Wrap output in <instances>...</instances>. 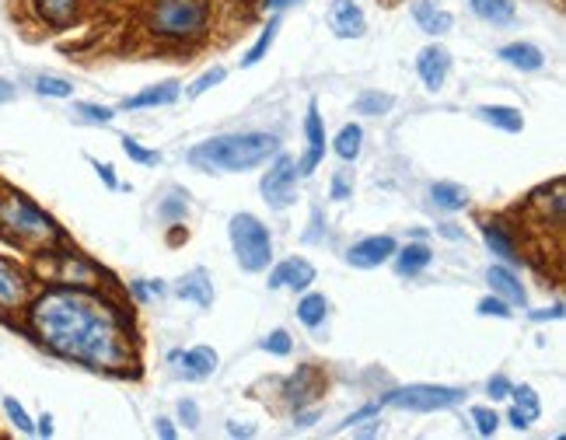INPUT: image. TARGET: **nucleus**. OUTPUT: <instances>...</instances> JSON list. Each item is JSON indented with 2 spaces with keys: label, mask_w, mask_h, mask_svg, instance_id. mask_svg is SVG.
Segmentation results:
<instances>
[{
  "label": "nucleus",
  "mask_w": 566,
  "mask_h": 440,
  "mask_svg": "<svg viewBox=\"0 0 566 440\" xmlns=\"http://www.w3.org/2000/svg\"><path fill=\"white\" fill-rule=\"evenodd\" d=\"M490 395H493V399H507V395H511V381H507L504 374L490 378Z\"/></svg>",
  "instance_id": "43"
},
{
  "label": "nucleus",
  "mask_w": 566,
  "mask_h": 440,
  "mask_svg": "<svg viewBox=\"0 0 566 440\" xmlns=\"http://www.w3.org/2000/svg\"><path fill=\"white\" fill-rule=\"evenodd\" d=\"M315 283V266L308 259H287L270 273V290L290 287V290H308Z\"/></svg>",
  "instance_id": "14"
},
{
  "label": "nucleus",
  "mask_w": 566,
  "mask_h": 440,
  "mask_svg": "<svg viewBox=\"0 0 566 440\" xmlns=\"http://www.w3.org/2000/svg\"><path fill=\"white\" fill-rule=\"evenodd\" d=\"M175 98H179V81H161L154 88L140 91V95H130L123 109H158V105H172Z\"/></svg>",
  "instance_id": "18"
},
{
  "label": "nucleus",
  "mask_w": 566,
  "mask_h": 440,
  "mask_svg": "<svg viewBox=\"0 0 566 440\" xmlns=\"http://www.w3.org/2000/svg\"><path fill=\"white\" fill-rule=\"evenodd\" d=\"M511 395H514V402H518V406H514L518 413H525L532 423L539 420L542 406H539V395H535V388H528V385H518V388H514V385H511Z\"/></svg>",
  "instance_id": "32"
},
{
  "label": "nucleus",
  "mask_w": 566,
  "mask_h": 440,
  "mask_svg": "<svg viewBox=\"0 0 566 440\" xmlns=\"http://www.w3.org/2000/svg\"><path fill=\"white\" fill-rule=\"evenodd\" d=\"M360 140H364V130H360L357 123H346L336 137V154L343 161H353L360 154Z\"/></svg>",
  "instance_id": "30"
},
{
  "label": "nucleus",
  "mask_w": 566,
  "mask_h": 440,
  "mask_svg": "<svg viewBox=\"0 0 566 440\" xmlns=\"http://www.w3.org/2000/svg\"><path fill=\"white\" fill-rule=\"evenodd\" d=\"M500 60H507L514 70H525V74H532V70H542V49L532 46V42H511V46L500 49Z\"/></svg>",
  "instance_id": "20"
},
{
  "label": "nucleus",
  "mask_w": 566,
  "mask_h": 440,
  "mask_svg": "<svg viewBox=\"0 0 566 440\" xmlns=\"http://www.w3.org/2000/svg\"><path fill=\"white\" fill-rule=\"evenodd\" d=\"M472 420H476V430H479V434H483V437H493V434H497V413H493V409H486V406H476V409H472Z\"/></svg>",
  "instance_id": "37"
},
{
  "label": "nucleus",
  "mask_w": 566,
  "mask_h": 440,
  "mask_svg": "<svg viewBox=\"0 0 566 440\" xmlns=\"http://www.w3.org/2000/svg\"><path fill=\"white\" fill-rule=\"evenodd\" d=\"M392 255H395V238L374 234V238H364V241H357V245H350L346 262L357 269H374V266H381V262L392 259Z\"/></svg>",
  "instance_id": "10"
},
{
  "label": "nucleus",
  "mask_w": 566,
  "mask_h": 440,
  "mask_svg": "<svg viewBox=\"0 0 566 440\" xmlns=\"http://www.w3.org/2000/svg\"><path fill=\"white\" fill-rule=\"evenodd\" d=\"M28 329L56 357L91 371H133V329L126 315L105 297L84 287H49L28 304Z\"/></svg>",
  "instance_id": "1"
},
{
  "label": "nucleus",
  "mask_w": 566,
  "mask_h": 440,
  "mask_svg": "<svg viewBox=\"0 0 566 440\" xmlns=\"http://www.w3.org/2000/svg\"><path fill=\"white\" fill-rule=\"evenodd\" d=\"M147 25L161 39H196L207 28V4L203 0H154Z\"/></svg>",
  "instance_id": "4"
},
{
  "label": "nucleus",
  "mask_w": 566,
  "mask_h": 440,
  "mask_svg": "<svg viewBox=\"0 0 566 440\" xmlns=\"http://www.w3.org/2000/svg\"><path fill=\"white\" fill-rule=\"evenodd\" d=\"M448 70H451V53L444 46H427L420 53V60H416V74H420V81L427 84L430 91L444 88Z\"/></svg>",
  "instance_id": "13"
},
{
  "label": "nucleus",
  "mask_w": 566,
  "mask_h": 440,
  "mask_svg": "<svg viewBox=\"0 0 566 440\" xmlns=\"http://www.w3.org/2000/svg\"><path fill=\"white\" fill-rule=\"evenodd\" d=\"M280 140L273 133H228L189 151V165L203 172H252L277 154Z\"/></svg>",
  "instance_id": "2"
},
{
  "label": "nucleus",
  "mask_w": 566,
  "mask_h": 440,
  "mask_svg": "<svg viewBox=\"0 0 566 440\" xmlns=\"http://www.w3.org/2000/svg\"><path fill=\"white\" fill-rule=\"evenodd\" d=\"M472 11L490 25H511L514 21V4L511 0H472Z\"/></svg>",
  "instance_id": "27"
},
{
  "label": "nucleus",
  "mask_w": 566,
  "mask_h": 440,
  "mask_svg": "<svg viewBox=\"0 0 566 440\" xmlns=\"http://www.w3.org/2000/svg\"><path fill=\"white\" fill-rule=\"evenodd\" d=\"M231 434H235V437H252V430H242V427H235V423H231Z\"/></svg>",
  "instance_id": "54"
},
{
  "label": "nucleus",
  "mask_w": 566,
  "mask_h": 440,
  "mask_svg": "<svg viewBox=\"0 0 566 440\" xmlns=\"http://www.w3.org/2000/svg\"><path fill=\"white\" fill-rule=\"evenodd\" d=\"M479 315H493V318H511L514 311H511V304H507V301H500V297L493 294V297H483V301H479Z\"/></svg>",
  "instance_id": "39"
},
{
  "label": "nucleus",
  "mask_w": 566,
  "mask_h": 440,
  "mask_svg": "<svg viewBox=\"0 0 566 440\" xmlns=\"http://www.w3.org/2000/svg\"><path fill=\"white\" fill-rule=\"evenodd\" d=\"M318 388H322V374H318L315 367H297V374L287 381V395L297 402V409H301L308 399H315Z\"/></svg>",
  "instance_id": "21"
},
{
  "label": "nucleus",
  "mask_w": 566,
  "mask_h": 440,
  "mask_svg": "<svg viewBox=\"0 0 566 440\" xmlns=\"http://www.w3.org/2000/svg\"><path fill=\"white\" fill-rule=\"evenodd\" d=\"M507 420H511L514 430H528V427H532V420H528L525 413H518V409H511V413H507Z\"/></svg>",
  "instance_id": "46"
},
{
  "label": "nucleus",
  "mask_w": 566,
  "mask_h": 440,
  "mask_svg": "<svg viewBox=\"0 0 566 440\" xmlns=\"http://www.w3.org/2000/svg\"><path fill=\"white\" fill-rule=\"evenodd\" d=\"M294 4H301V0H263L266 11H287V7H294Z\"/></svg>",
  "instance_id": "48"
},
{
  "label": "nucleus",
  "mask_w": 566,
  "mask_h": 440,
  "mask_svg": "<svg viewBox=\"0 0 566 440\" xmlns=\"http://www.w3.org/2000/svg\"><path fill=\"white\" fill-rule=\"evenodd\" d=\"M465 399L462 388H448V385H409V388H395V392L381 395V406H395V409H409V413H437V409H451Z\"/></svg>",
  "instance_id": "6"
},
{
  "label": "nucleus",
  "mask_w": 566,
  "mask_h": 440,
  "mask_svg": "<svg viewBox=\"0 0 566 440\" xmlns=\"http://www.w3.org/2000/svg\"><path fill=\"white\" fill-rule=\"evenodd\" d=\"M231 248H235V259L245 273H259L273 262V238L263 227V220L252 214H235L228 224Z\"/></svg>",
  "instance_id": "5"
},
{
  "label": "nucleus",
  "mask_w": 566,
  "mask_h": 440,
  "mask_svg": "<svg viewBox=\"0 0 566 440\" xmlns=\"http://www.w3.org/2000/svg\"><path fill=\"white\" fill-rule=\"evenodd\" d=\"M546 318H553V322H560V318H563V304H556L553 311H532V322H546Z\"/></svg>",
  "instance_id": "45"
},
{
  "label": "nucleus",
  "mask_w": 566,
  "mask_h": 440,
  "mask_svg": "<svg viewBox=\"0 0 566 440\" xmlns=\"http://www.w3.org/2000/svg\"><path fill=\"white\" fill-rule=\"evenodd\" d=\"M353 109H357L360 116H381V112L392 109V95H381V91H364V95H357Z\"/></svg>",
  "instance_id": "31"
},
{
  "label": "nucleus",
  "mask_w": 566,
  "mask_h": 440,
  "mask_svg": "<svg viewBox=\"0 0 566 440\" xmlns=\"http://www.w3.org/2000/svg\"><path fill=\"white\" fill-rule=\"evenodd\" d=\"M441 234L444 238H462V231H458L455 224H441Z\"/></svg>",
  "instance_id": "53"
},
{
  "label": "nucleus",
  "mask_w": 566,
  "mask_h": 440,
  "mask_svg": "<svg viewBox=\"0 0 566 440\" xmlns=\"http://www.w3.org/2000/svg\"><path fill=\"white\" fill-rule=\"evenodd\" d=\"M158 434L165 437V440H172V437H175V427H172V420H158Z\"/></svg>",
  "instance_id": "51"
},
{
  "label": "nucleus",
  "mask_w": 566,
  "mask_h": 440,
  "mask_svg": "<svg viewBox=\"0 0 566 440\" xmlns=\"http://www.w3.org/2000/svg\"><path fill=\"white\" fill-rule=\"evenodd\" d=\"M304 133H308V151L297 161V175H311L325 158V130H322V116H318V105H308V119H304Z\"/></svg>",
  "instance_id": "11"
},
{
  "label": "nucleus",
  "mask_w": 566,
  "mask_h": 440,
  "mask_svg": "<svg viewBox=\"0 0 566 440\" xmlns=\"http://www.w3.org/2000/svg\"><path fill=\"white\" fill-rule=\"evenodd\" d=\"M95 168H98V175H102L105 186H109V189H116V186H119L116 175H112V172H116V168H112V165H98V161H95Z\"/></svg>",
  "instance_id": "47"
},
{
  "label": "nucleus",
  "mask_w": 566,
  "mask_h": 440,
  "mask_svg": "<svg viewBox=\"0 0 566 440\" xmlns=\"http://www.w3.org/2000/svg\"><path fill=\"white\" fill-rule=\"evenodd\" d=\"M35 91L46 98H70L74 95V84L63 81V77H49V74H39L35 77Z\"/></svg>",
  "instance_id": "33"
},
{
  "label": "nucleus",
  "mask_w": 566,
  "mask_h": 440,
  "mask_svg": "<svg viewBox=\"0 0 566 440\" xmlns=\"http://www.w3.org/2000/svg\"><path fill=\"white\" fill-rule=\"evenodd\" d=\"M350 196V172H336L332 179V200H346Z\"/></svg>",
  "instance_id": "42"
},
{
  "label": "nucleus",
  "mask_w": 566,
  "mask_h": 440,
  "mask_svg": "<svg viewBox=\"0 0 566 440\" xmlns=\"http://www.w3.org/2000/svg\"><path fill=\"white\" fill-rule=\"evenodd\" d=\"M430 196H434L437 207L448 210V214L465 210V203H469V193H465L458 182H434V186H430Z\"/></svg>",
  "instance_id": "25"
},
{
  "label": "nucleus",
  "mask_w": 566,
  "mask_h": 440,
  "mask_svg": "<svg viewBox=\"0 0 566 440\" xmlns=\"http://www.w3.org/2000/svg\"><path fill=\"white\" fill-rule=\"evenodd\" d=\"M329 28L339 39H360L367 32L364 11L353 0H332L329 4Z\"/></svg>",
  "instance_id": "12"
},
{
  "label": "nucleus",
  "mask_w": 566,
  "mask_h": 440,
  "mask_svg": "<svg viewBox=\"0 0 566 440\" xmlns=\"http://www.w3.org/2000/svg\"><path fill=\"white\" fill-rule=\"evenodd\" d=\"M277 32H280V18H273L270 25L259 32V39H256V46L249 49V53L242 56V67H256L259 60H263L266 53H270V46H273V39H277Z\"/></svg>",
  "instance_id": "29"
},
{
  "label": "nucleus",
  "mask_w": 566,
  "mask_h": 440,
  "mask_svg": "<svg viewBox=\"0 0 566 440\" xmlns=\"http://www.w3.org/2000/svg\"><path fill=\"white\" fill-rule=\"evenodd\" d=\"M39 273L46 276L49 283H63V287H95L102 280V269L95 262H88L84 255L77 252H42V266Z\"/></svg>",
  "instance_id": "7"
},
{
  "label": "nucleus",
  "mask_w": 566,
  "mask_h": 440,
  "mask_svg": "<svg viewBox=\"0 0 566 440\" xmlns=\"http://www.w3.org/2000/svg\"><path fill=\"white\" fill-rule=\"evenodd\" d=\"M11 98H14V84L0 77V105H4V102H11Z\"/></svg>",
  "instance_id": "49"
},
{
  "label": "nucleus",
  "mask_w": 566,
  "mask_h": 440,
  "mask_svg": "<svg viewBox=\"0 0 566 440\" xmlns=\"http://www.w3.org/2000/svg\"><path fill=\"white\" fill-rule=\"evenodd\" d=\"M4 413H7V420H11L14 427L21 430V434H35V423L28 420V413L21 409L18 399H4Z\"/></svg>",
  "instance_id": "35"
},
{
  "label": "nucleus",
  "mask_w": 566,
  "mask_h": 440,
  "mask_svg": "<svg viewBox=\"0 0 566 440\" xmlns=\"http://www.w3.org/2000/svg\"><path fill=\"white\" fill-rule=\"evenodd\" d=\"M32 297V280L18 262L0 255V311H21Z\"/></svg>",
  "instance_id": "9"
},
{
  "label": "nucleus",
  "mask_w": 566,
  "mask_h": 440,
  "mask_svg": "<svg viewBox=\"0 0 566 440\" xmlns=\"http://www.w3.org/2000/svg\"><path fill=\"white\" fill-rule=\"evenodd\" d=\"M413 18L427 35H444V32H451V25H455V18H451L448 11H441L437 4H430V0L413 4Z\"/></svg>",
  "instance_id": "19"
},
{
  "label": "nucleus",
  "mask_w": 566,
  "mask_h": 440,
  "mask_svg": "<svg viewBox=\"0 0 566 440\" xmlns=\"http://www.w3.org/2000/svg\"><path fill=\"white\" fill-rule=\"evenodd\" d=\"M486 283H490V290L500 297V301H507V304H525L528 301L521 280L507 266H490V269H486Z\"/></svg>",
  "instance_id": "16"
},
{
  "label": "nucleus",
  "mask_w": 566,
  "mask_h": 440,
  "mask_svg": "<svg viewBox=\"0 0 566 440\" xmlns=\"http://www.w3.org/2000/svg\"><path fill=\"white\" fill-rule=\"evenodd\" d=\"M77 116H84L88 123H112V109H105V105H91V102H81L77 105Z\"/></svg>",
  "instance_id": "40"
},
{
  "label": "nucleus",
  "mask_w": 566,
  "mask_h": 440,
  "mask_svg": "<svg viewBox=\"0 0 566 440\" xmlns=\"http://www.w3.org/2000/svg\"><path fill=\"white\" fill-rule=\"evenodd\" d=\"M179 416L186 420V427H196V423H200V409H196V402H179Z\"/></svg>",
  "instance_id": "44"
},
{
  "label": "nucleus",
  "mask_w": 566,
  "mask_h": 440,
  "mask_svg": "<svg viewBox=\"0 0 566 440\" xmlns=\"http://www.w3.org/2000/svg\"><path fill=\"white\" fill-rule=\"evenodd\" d=\"M325 315H329V301H325L322 294H308L301 304H297V318H301L308 329H315V325L325 322Z\"/></svg>",
  "instance_id": "28"
},
{
  "label": "nucleus",
  "mask_w": 566,
  "mask_h": 440,
  "mask_svg": "<svg viewBox=\"0 0 566 440\" xmlns=\"http://www.w3.org/2000/svg\"><path fill=\"white\" fill-rule=\"evenodd\" d=\"M483 238H486V245H490V252L500 255L504 262H511V266H518L521 262L518 245H514V238L500 224H483Z\"/></svg>",
  "instance_id": "23"
},
{
  "label": "nucleus",
  "mask_w": 566,
  "mask_h": 440,
  "mask_svg": "<svg viewBox=\"0 0 566 440\" xmlns=\"http://www.w3.org/2000/svg\"><path fill=\"white\" fill-rule=\"evenodd\" d=\"M294 186H297V168L294 161L287 158V154H280L277 161H273V168L263 175V196L270 207L277 210H287L290 203L297 200L294 196Z\"/></svg>",
  "instance_id": "8"
},
{
  "label": "nucleus",
  "mask_w": 566,
  "mask_h": 440,
  "mask_svg": "<svg viewBox=\"0 0 566 440\" xmlns=\"http://www.w3.org/2000/svg\"><path fill=\"white\" fill-rule=\"evenodd\" d=\"M430 259H434V255H430L427 245H406L395 255V269H399L402 276H416L420 269L430 266Z\"/></svg>",
  "instance_id": "26"
},
{
  "label": "nucleus",
  "mask_w": 566,
  "mask_h": 440,
  "mask_svg": "<svg viewBox=\"0 0 566 440\" xmlns=\"http://www.w3.org/2000/svg\"><path fill=\"white\" fill-rule=\"evenodd\" d=\"M0 238L11 241V245L25 248V252H49L63 241L60 227L53 217H46L32 200H25L14 189L0 193Z\"/></svg>",
  "instance_id": "3"
},
{
  "label": "nucleus",
  "mask_w": 566,
  "mask_h": 440,
  "mask_svg": "<svg viewBox=\"0 0 566 440\" xmlns=\"http://www.w3.org/2000/svg\"><path fill=\"white\" fill-rule=\"evenodd\" d=\"M179 297H186V301H196L200 308H210V301H214V283L207 280V273H203V269H193V273L182 280Z\"/></svg>",
  "instance_id": "24"
},
{
  "label": "nucleus",
  "mask_w": 566,
  "mask_h": 440,
  "mask_svg": "<svg viewBox=\"0 0 566 440\" xmlns=\"http://www.w3.org/2000/svg\"><path fill=\"white\" fill-rule=\"evenodd\" d=\"M263 350L273 353V357H287V353H290V336H287L283 329L270 332V336L263 339Z\"/></svg>",
  "instance_id": "38"
},
{
  "label": "nucleus",
  "mask_w": 566,
  "mask_h": 440,
  "mask_svg": "<svg viewBox=\"0 0 566 440\" xmlns=\"http://www.w3.org/2000/svg\"><path fill=\"white\" fill-rule=\"evenodd\" d=\"M479 119L497 126V130H504V133L525 130V116H521L518 109H511V105H483V109H479Z\"/></svg>",
  "instance_id": "22"
},
{
  "label": "nucleus",
  "mask_w": 566,
  "mask_h": 440,
  "mask_svg": "<svg viewBox=\"0 0 566 440\" xmlns=\"http://www.w3.org/2000/svg\"><path fill=\"white\" fill-rule=\"evenodd\" d=\"M123 154L130 161H137V165H158V161H161L158 151H147V147H140L133 137H123Z\"/></svg>",
  "instance_id": "34"
},
{
  "label": "nucleus",
  "mask_w": 566,
  "mask_h": 440,
  "mask_svg": "<svg viewBox=\"0 0 566 440\" xmlns=\"http://www.w3.org/2000/svg\"><path fill=\"white\" fill-rule=\"evenodd\" d=\"M147 294H151V287H144V283H133V297H137V301H147Z\"/></svg>",
  "instance_id": "52"
},
{
  "label": "nucleus",
  "mask_w": 566,
  "mask_h": 440,
  "mask_svg": "<svg viewBox=\"0 0 566 440\" xmlns=\"http://www.w3.org/2000/svg\"><path fill=\"white\" fill-rule=\"evenodd\" d=\"M224 67H214V70H207V74L203 77H196L193 84H189V98H200V95H207L210 88H214V84H221L224 81Z\"/></svg>",
  "instance_id": "36"
},
{
  "label": "nucleus",
  "mask_w": 566,
  "mask_h": 440,
  "mask_svg": "<svg viewBox=\"0 0 566 440\" xmlns=\"http://www.w3.org/2000/svg\"><path fill=\"white\" fill-rule=\"evenodd\" d=\"M35 11H39L42 21H49L53 28H67L77 21L81 14V0H32Z\"/></svg>",
  "instance_id": "17"
},
{
  "label": "nucleus",
  "mask_w": 566,
  "mask_h": 440,
  "mask_svg": "<svg viewBox=\"0 0 566 440\" xmlns=\"http://www.w3.org/2000/svg\"><path fill=\"white\" fill-rule=\"evenodd\" d=\"M158 214L165 220H182V217H186V200H182V196H172V200L161 203Z\"/></svg>",
  "instance_id": "41"
},
{
  "label": "nucleus",
  "mask_w": 566,
  "mask_h": 440,
  "mask_svg": "<svg viewBox=\"0 0 566 440\" xmlns=\"http://www.w3.org/2000/svg\"><path fill=\"white\" fill-rule=\"evenodd\" d=\"M35 434H39V437H53V420H49V416H42L39 427H35Z\"/></svg>",
  "instance_id": "50"
},
{
  "label": "nucleus",
  "mask_w": 566,
  "mask_h": 440,
  "mask_svg": "<svg viewBox=\"0 0 566 440\" xmlns=\"http://www.w3.org/2000/svg\"><path fill=\"white\" fill-rule=\"evenodd\" d=\"M172 360L182 364V374H186L189 381H203L217 371V353L210 350V346H196V350L189 353H172Z\"/></svg>",
  "instance_id": "15"
}]
</instances>
